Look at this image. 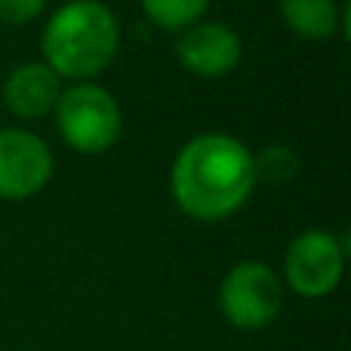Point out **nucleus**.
<instances>
[{
  "label": "nucleus",
  "mask_w": 351,
  "mask_h": 351,
  "mask_svg": "<svg viewBox=\"0 0 351 351\" xmlns=\"http://www.w3.org/2000/svg\"><path fill=\"white\" fill-rule=\"evenodd\" d=\"M62 84L47 62H22L3 80V102L16 117H43L56 108Z\"/></svg>",
  "instance_id": "obj_8"
},
{
  "label": "nucleus",
  "mask_w": 351,
  "mask_h": 351,
  "mask_svg": "<svg viewBox=\"0 0 351 351\" xmlns=\"http://www.w3.org/2000/svg\"><path fill=\"white\" fill-rule=\"evenodd\" d=\"M47 10V0H0V22L28 25Z\"/></svg>",
  "instance_id": "obj_12"
},
{
  "label": "nucleus",
  "mask_w": 351,
  "mask_h": 351,
  "mask_svg": "<svg viewBox=\"0 0 351 351\" xmlns=\"http://www.w3.org/2000/svg\"><path fill=\"white\" fill-rule=\"evenodd\" d=\"M253 167H256V182L265 179V182H278V185L280 182H290L293 176L299 173L296 154H293L287 145L265 148L259 158H253Z\"/></svg>",
  "instance_id": "obj_11"
},
{
  "label": "nucleus",
  "mask_w": 351,
  "mask_h": 351,
  "mask_svg": "<svg viewBox=\"0 0 351 351\" xmlns=\"http://www.w3.org/2000/svg\"><path fill=\"white\" fill-rule=\"evenodd\" d=\"M253 188V152L228 133H200L188 139L170 170L173 200L197 222H222L234 216Z\"/></svg>",
  "instance_id": "obj_1"
},
{
  "label": "nucleus",
  "mask_w": 351,
  "mask_h": 351,
  "mask_svg": "<svg viewBox=\"0 0 351 351\" xmlns=\"http://www.w3.org/2000/svg\"><path fill=\"white\" fill-rule=\"evenodd\" d=\"M56 127L68 148L80 154H102L123 133L121 105L105 86L74 84L71 90H62L56 102Z\"/></svg>",
  "instance_id": "obj_3"
},
{
  "label": "nucleus",
  "mask_w": 351,
  "mask_h": 351,
  "mask_svg": "<svg viewBox=\"0 0 351 351\" xmlns=\"http://www.w3.org/2000/svg\"><path fill=\"white\" fill-rule=\"evenodd\" d=\"M280 19L302 40H327L339 28L336 0H280Z\"/></svg>",
  "instance_id": "obj_9"
},
{
  "label": "nucleus",
  "mask_w": 351,
  "mask_h": 351,
  "mask_svg": "<svg viewBox=\"0 0 351 351\" xmlns=\"http://www.w3.org/2000/svg\"><path fill=\"white\" fill-rule=\"evenodd\" d=\"M53 179V152L28 130H0V197L28 200Z\"/></svg>",
  "instance_id": "obj_6"
},
{
  "label": "nucleus",
  "mask_w": 351,
  "mask_h": 351,
  "mask_svg": "<svg viewBox=\"0 0 351 351\" xmlns=\"http://www.w3.org/2000/svg\"><path fill=\"white\" fill-rule=\"evenodd\" d=\"M284 308V284L265 262H237L219 284V311L237 330H265Z\"/></svg>",
  "instance_id": "obj_4"
},
{
  "label": "nucleus",
  "mask_w": 351,
  "mask_h": 351,
  "mask_svg": "<svg viewBox=\"0 0 351 351\" xmlns=\"http://www.w3.org/2000/svg\"><path fill=\"white\" fill-rule=\"evenodd\" d=\"M40 47L56 77L86 84L117 56L121 22L102 0H68L49 16Z\"/></svg>",
  "instance_id": "obj_2"
},
{
  "label": "nucleus",
  "mask_w": 351,
  "mask_h": 351,
  "mask_svg": "<svg viewBox=\"0 0 351 351\" xmlns=\"http://www.w3.org/2000/svg\"><path fill=\"white\" fill-rule=\"evenodd\" d=\"M210 0H142V12L164 31H185L200 22Z\"/></svg>",
  "instance_id": "obj_10"
},
{
  "label": "nucleus",
  "mask_w": 351,
  "mask_h": 351,
  "mask_svg": "<svg viewBox=\"0 0 351 351\" xmlns=\"http://www.w3.org/2000/svg\"><path fill=\"white\" fill-rule=\"evenodd\" d=\"M348 237L324 228H308L293 237L284 256V280L296 296L324 299L339 287L346 271Z\"/></svg>",
  "instance_id": "obj_5"
},
{
  "label": "nucleus",
  "mask_w": 351,
  "mask_h": 351,
  "mask_svg": "<svg viewBox=\"0 0 351 351\" xmlns=\"http://www.w3.org/2000/svg\"><path fill=\"white\" fill-rule=\"evenodd\" d=\"M241 37L225 22H194L176 40V59L194 77H225L241 62Z\"/></svg>",
  "instance_id": "obj_7"
}]
</instances>
